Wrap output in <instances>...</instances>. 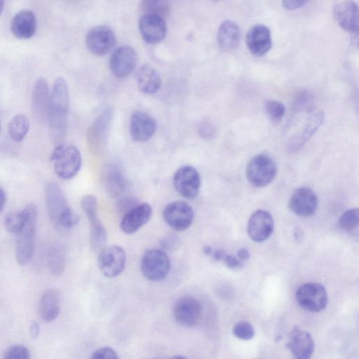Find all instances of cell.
I'll return each mask as SVG.
<instances>
[{
  "mask_svg": "<svg viewBox=\"0 0 359 359\" xmlns=\"http://www.w3.org/2000/svg\"><path fill=\"white\" fill-rule=\"evenodd\" d=\"M173 314L179 324L186 327H193L198 324L202 317V305L198 300L194 298L184 297L175 303Z\"/></svg>",
  "mask_w": 359,
  "mask_h": 359,
  "instance_id": "15",
  "label": "cell"
},
{
  "mask_svg": "<svg viewBox=\"0 0 359 359\" xmlns=\"http://www.w3.org/2000/svg\"><path fill=\"white\" fill-rule=\"evenodd\" d=\"M226 254L227 253L223 249H218L213 252L212 256L214 258L215 260L221 261L223 260Z\"/></svg>",
  "mask_w": 359,
  "mask_h": 359,
  "instance_id": "48",
  "label": "cell"
},
{
  "mask_svg": "<svg viewBox=\"0 0 359 359\" xmlns=\"http://www.w3.org/2000/svg\"><path fill=\"white\" fill-rule=\"evenodd\" d=\"M294 237L298 243H301L304 240V232L300 228H296L294 231Z\"/></svg>",
  "mask_w": 359,
  "mask_h": 359,
  "instance_id": "49",
  "label": "cell"
},
{
  "mask_svg": "<svg viewBox=\"0 0 359 359\" xmlns=\"http://www.w3.org/2000/svg\"><path fill=\"white\" fill-rule=\"evenodd\" d=\"M359 237V236H358Z\"/></svg>",
  "mask_w": 359,
  "mask_h": 359,
  "instance_id": "54",
  "label": "cell"
},
{
  "mask_svg": "<svg viewBox=\"0 0 359 359\" xmlns=\"http://www.w3.org/2000/svg\"><path fill=\"white\" fill-rule=\"evenodd\" d=\"M352 102L355 111L359 115V89L356 90L352 96Z\"/></svg>",
  "mask_w": 359,
  "mask_h": 359,
  "instance_id": "46",
  "label": "cell"
},
{
  "mask_svg": "<svg viewBox=\"0 0 359 359\" xmlns=\"http://www.w3.org/2000/svg\"><path fill=\"white\" fill-rule=\"evenodd\" d=\"M275 223L271 214L258 210L250 216L248 223V234L251 240L261 243L267 240L273 234Z\"/></svg>",
  "mask_w": 359,
  "mask_h": 359,
  "instance_id": "18",
  "label": "cell"
},
{
  "mask_svg": "<svg viewBox=\"0 0 359 359\" xmlns=\"http://www.w3.org/2000/svg\"><path fill=\"white\" fill-rule=\"evenodd\" d=\"M140 204L141 203L133 197H125L118 201L117 209L123 216Z\"/></svg>",
  "mask_w": 359,
  "mask_h": 359,
  "instance_id": "40",
  "label": "cell"
},
{
  "mask_svg": "<svg viewBox=\"0 0 359 359\" xmlns=\"http://www.w3.org/2000/svg\"><path fill=\"white\" fill-rule=\"evenodd\" d=\"M56 174L63 180L73 178L79 172L82 157L79 149L71 144H58L51 155Z\"/></svg>",
  "mask_w": 359,
  "mask_h": 359,
  "instance_id": "3",
  "label": "cell"
},
{
  "mask_svg": "<svg viewBox=\"0 0 359 359\" xmlns=\"http://www.w3.org/2000/svg\"><path fill=\"white\" fill-rule=\"evenodd\" d=\"M30 129V120L23 114L15 115L8 126L10 138L16 142H22L27 136Z\"/></svg>",
  "mask_w": 359,
  "mask_h": 359,
  "instance_id": "33",
  "label": "cell"
},
{
  "mask_svg": "<svg viewBox=\"0 0 359 359\" xmlns=\"http://www.w3.org/2000/svg\"><path fill=\"white\" fill-rule=\"evenodd\" d=\"M7 203V195L3 188H1V192H0V211L3 212L6 207Z\"/></svg>",
  "mask_w": 359,
  "mask_h": 359,
  "instance_id": "47",
  "label": "cell"
},
{
  "mask_svg": "<svg viewBox=\"0 0 359 359\" xmlns=\"http://www.w3.org/2000/svg\"><path fill=\"white\" fill-rule=\"evenodd\" d=\"M287 347L294 359H310L314 353V343L308 332L296 328L290 335Z\"/></svg>",
  "mask_w": 359,
  "mask_h": 359,
  "instance_id": "23",
  "label": "cell"
},
{
  "mask_svg": "<svg viewBox=\"0 0 359 359\" xmlns=\"http://www.w3.org/2000/svg\"><path fill=\"white\" fill-rule=\"evenodd\" d=\"M204 252L206 255H212L214 250H212V248L209 246H206L204 249Z\"/></svg>",
  "mask_w": 359,
  "mask_h": 359,
  "instance_id": "52",
  "label": "cell"
},
{
  "mask_svg": "<svg viewBox=\"0 0 359 359\" xmlns=\"http://www.w3.org/2000/svg\"><path fill=\"white\" fill-rule=\"evenodd\" d=\"M308 3V1H305V0H285L282 2L283 7L289 11L300 9Z\"/></svg>",
  "mask_w": 359,
  "mask_h": 359,
  "instance_id": "44",
  "label": "cell"
},
{
  "mask_svg": "<svg viewBox=\"0 0 359 359\" xmlns=\"http://www.w3.org/2000/svg\"><path fill=\"white\" fill-rule=\"evenodd\" d=\"M47 264L50 273L54 276L59 277L64 273L66 266V254L62 246L55 245L49 249Z\"/></svg>",
  "mask_w": 359,
  "mask_h": 359,
  "instance_id": "31",
  "label": "cell"
},
{
  "mask_svg": "<svg viewBox=\"0 0 359 359\" xmlns=\"http://www.w3.org/2000/svg\"><path fill=\"white\" fill-rule=\"evenodd\" d=\"M169 359H189V358L185 356H175L170 358Z\"/></svg>",
  "mask_w": 359,
  "mask_h": 359,
  "instance_id": "53",
  "label": "cell"
},
{
  "mask_svg": "<svg viewBox=\"0 0 359 359\" xmlns=\"http://www.w3.org/2000/svg\"><path fill=\"white\" fill-rule=\"evenodd\" d=\"M85 42L89 51L97 56H103L115 47L117 39L114 31L110 27L99 25L88 31Z\"/></svg>",
  "mask_w": 359,
  "mask_h": 359,
  "instance_id": "13",
  "label": "cell"
},
{
  "mask_svg": "<svg viewBox=\"0 0 359 359\" xmlns=\"http://www.w3.org/2000/svg\"><path fill=\"white\" fill-rule=\"evenodd\" d=\"M296 298L298 305L310 312H320L328 305V294L325 287L318 283H307L296 292Z\"/></svg>",
  "mask_w": 359,
  "mask_h": 359,
  "instance_id": "10",
  "label": "cell"
},
{
  "mask_svg": "<svg viewBox=\"0 0 359 359\" xmlns=\"http://www.w3.org/2000/svg\"><path fill=\"white\" fill-rule=\"evenodd\" d=\"M289 205L294 214L308 218L316 213L319 207V199L311 189L302 187L296 189L292 195Z\"/></svg>",
  "mask_w": 359,
  "mask_h": 359,
  "instance_id": "16",
  "label": "cell"
},
{
  "mask_svg": "<svg viewBox=\"0 0 359 359\" xmlns=\"http://www.w3.org/2000/svg\"><path fill=\"white\" fill-rule=\"evenodd\" d=\"M338 226L346 232L356 230L359 226V209L352 208L344 212L339 219Z\"/></svg>",
  "mask_w": 359,
  "mask_h": 359,
  "instance_id": "35",
  "label": "cell"
},
{
  "mask_svg": "<svg viewBox=\"0 0 359 359\" xmlns=\"http://www.w3.org/2000/svg\"><path fill=\"white\" fill-rule=\"evenodd\" d=\"M246 39L250 52L257 57L265 55L273 46L271 31L264 25L252 27Z\"/></svg>",
  "mask_w": 359,
  "mask_h": 359,
  "instance_id": "21",
  "label": "cell"
},
{
  "mask_svg": "<svg viewBox=\"0 0 359 359\" xmlns=\"http://www.w3.org/2000/svg\"><path fill=\"white\" fill-rule=\"evenodd\" d=\"M333 13L340 26L349 35L352 45L359 49V6L352 1L337 3Z\"/></svg>",
  "mask_w": 359,
  "mask_h": 359,
  "instance_id": "7",
  "label": "cell"
},
{
  "mask_svg": "<svg viewBox=\"0 0 359 359\" xmlns=\"http://www.w3.org/2000/svg\"><path fill=\"white\" fill-rule=\"evenodd\" d=\"M102 182L106 193L113 199L120 198L127 187V179L122 169L115 163L105 166L102 173Z\"/></svg>",
  "mask_w": 359,
  "mask_h": 359,
  "instance_id": "19",
  "label": "cell"
},
{
  "mask_svg": "<svg viewBox=\"0 0 359 359\" xmlns=\"http://www.w3.org/2000/svg\"><path fill=\"white\" fill-rule=\"evenodd\" d=\"M69 112L68 83L65 78L58 77L51 90L47 116L50 134L55 143H60L65 136L68 127Z\"/></svg>",
  "mask_w": 359,
  "mask_h": 359,
  "instance_id": "1",
  "label": "cell"
},
{
  "mask_svg": "<svg viewBox=\"0 0 359 359\" xmlns=\"http://www.w3.org/2000/svg\"><path fill=\"white\" fill-rule=\"evenodd\" d=\"M165 222L174 230L182 232L188 230L194 221V212L185 202L177 201L168 205L163 212Z\"/></svg>",
  "mask_w": 359,
  "mask_h": 359,
  "instance_id": "14",
  "label": "cell"
},
{
  "mask_svg": "<svg viewBox=\"0 0 359 359\" xmlns=\"http://www.w3.org/2000/svg\"><path fill=\"white\" fill-rule=\"evenodd\" d=\"M173 182L177 193L184 198L193 200L199 195L200 175L193 166H185L179 168L175 173Z\"/></svg>",
  "mask_w": 359,
  "mask_h": 359,
  "instance_id": "12",
  "label": "cell"
},
{
  "mask_svg": "<svg viewBox=\"0 0 359 359\" xmlns=\"http://www.w3.org/2000/svg\"><path fill=\"white\" fill-rule=\"evenodd\" d=\"M237 255V257L242 262L246 261L250 258V253L244 248L238 250Z\"/></svg>",
  "mask_w": 359,
  "mask_h": 359,
  "instance_id": "45",
  "label": "cell"
},
{
  "mask_svg": "<svg viewBox=\"0 0 359 359\" xmlns=\"http://www.w3.org/2000/svg\"><path fill=\"white\" fill-rule=\"evenodd\" d=\"M3 359H31V353L26 346L17 344L6 351Z\"/></svg>",
  "mask_w": 359,
  "mask_h": 359,
  "instance_id": "39",
  "label": "cell"
},
{
  "mask_svg": "<svg viewBox=\"0 0 359 359\" xmlns=\"http://www.w3.org/2000/svg\"><path fill=\"white\" fill-rule=\"evenodd\" d=\"M81 207L90 225L89 244L95 252H101L107 241V232L98 215V201L92 195L84 196Z\"/></svg>",
  "mask_w": 359,
  "mask_h": 359,
  "instance_id": "4",
  "label": "cell"
},
{
  "mask_svg": "<svg viewBox=\"0 0 359 359\" xmlns=\"http://www.w3.org/2000/svg\"><path fill=\"white\" fill-rule=\"evenodd\" d=\"M51 95L49 85L43 77H39L35 82L32 93L33 115L40 121L48 116Z\"/></svg>",
  "mask_w": 359,
  "mask_h": 359,
  "instance_id": "25",
  "label": "cell"
},
{
  "mask_svg": "<svg viewBox=\"0 0 359 359\" xmlns=\"http://www.w3.org/2000/svg\"><path fill=\"white\" fill-rule=\"evenodd\" d=\"M225 264L230 269H238L244 266V262L237 257L226 254L223 259Z\"/></svg>",
  "mask_w": 359,
  "mask_h": 359,
  "instance_id": "43",
  "label": "cell"
},
{
  "mask_svg": "<svg viewBox=\"0 0 359 359\" xmlns=\"http://www.w3.org/2000/svg\"><path fill=\"white\" fill-rule=\"evenodd\" d=\"M113 118V111L106 109L89 127L87 133V142L90 150L96 155L104 150Z\"/></svg>",
  "mask_w": 359,
  "mask_h": 359,
  "instance_id": "9",
  "label": "cell"
},
{
  "mask_svg": "<svg viewBox=\"0 0 359 359\" xmlns=\"http://www.w3.org/2000/svg\"><path fill=\"white\" fill-rule=\"evenodd\" d=\"M141 8L145 15H157L163 19L170 13L169 3L162 0H145Z\"/></svg>",
  "mask_w": 359,
  "mask_h": 359,
  "instance_id": "34",
  "label": "cell"
},
{
  "mask_svg": "<svg viewBox=\"0 0 359 359\" xmlns=\"http://www.w3.org/2000/svg\"><path fill=\"white\" fill-rule=\"evenodd\" d=\"M127 254L123 248L114 245L104 248L98 257L101 273L108 278H115L121 275L126 267Z\"/></svg>",
  "mask_w": 359,
  "mask_h": 359,
  "instance_id": "11",
  "label": "cell"
},
{
  "mask_svg": "<svg viewBox=\"0 0 359 359\" xmlns=\"http://www.w3.org/2000/svg\"><path fill=\"white\" fill-rule=\"evenodd\" d=\"M138 55L136 50L127 45L116 49L110 58V68L113 74L123 78L130 74L136 66Z\"/></svg>",
  "mask_w": 359,
  "mask_h": 359,
  "instance_id": "17",
  "label": "cell"
},
{
  "mask_svg": "<svg viewBox=\"0 0 359 359\" xmlns=\"http://www.w3.org/2000/svg\"><path fill=\"white\" fill-rule=\"evenodd\" d=\"M45 196L49 218L56 228L68 230L78 223L79 216L68 205L63 191L57 184H49Z\"/></svg>",
  "mask_w": 359,
  "mask_h": 359,
  "instance_id": "2",
  "label": "cell"
},
{
  "mask_svg": "<svg viewBox=\"0 0 359 359\" xmlns=\"http://www.w3.org/2000/svg\"><path fill=\"white\" fill-rule=\"evenodd\" d=\"M157 124L154 119L143 111H135L130 119V134L136 142L147 141L154 134Z\"/></svg>",
  "mask_w": 359,
  "mask_h": 359,
  "instance_id": "22",
  "label": "cell"
},
{
  "mask_svg": "<svg viewBox=\"0 0 359 359\" xmlns=\"http://www.w3.org/2000/svg\"><path fill=\"white\" fill-rule=\"evenodd\" d=\"M266 112L269 119L275 123H279L286 113L285 105L277 101H271L266 104Z\"/></svg>",
  "mask_w": 359,
  "mask_h": 359,
  "instance_id": "37",
  "label": "cell"
},
{
  "mask_svg": "<svg viewBox=\"0 0 359 359\" xmlns=\"http://www.w3.org/2000/svg\"><path fill=\"white\" fill-rule=\"evenodd\" d=\"M136 78L141 91L147 95L157 93L161 84L159 72L153 66L144 64L136 71Z\"/></svg>",
  "mask_w": 359,
  "mask_h": 359,
  "instance_id": "29",
  "label": "cell"
},
{
  "mask_svg": "<svg viewBox=\"0 0 359 359\" xmlns=\"http://www.w3.org/2000/svg\"><path fill=\"white\" fill-rule=\"evenodd\" d=\"M31 334L33 338L38 337L40 334V327L37 322H33L31 326Z\"/></svg>",
  "mask_w": 359,
  "mask_h": 359,
  "instance_id": "50",
  "label": "cell"
},
{
  "mask_svg": "<svg viewBox=\"0 0 359 359\" xmlns=\"http://www.w3.org/2000/svg\"><path fill=\"white\" fill-rule=\"evenodd\" d=\"M152 209L150 205L143 203L122 216L120 228L127 234L138 232L150 220Z\"/></svg>",
  "mask_w": 359,
  "mask_h": 359,
  "instance_id": "24",
  "label": "cell"
},
{
  "mask_svg": "<svg viewBox=\"0 0 359 359\" xmlns=\"http://www.w3.org/2000/svg\"><path fill=\"white\" fill-rule=\"evenodd\" d=\"M138 26L143 39L150 45L161 42L166 35V22L157 15H144L139 20Z\"/></svg>",
  "mask_w": 359,
  "mask_h": 359,
  "instance_id": "20",
  "label": "cell"
},
{
  "mask_svg": "<svg viewBox=\"0 0 359 359\" xmlns=\"http://www.w3.org/2000/svg\"><path fill=\"white\" fill-rule=\"evenodd\" d=\"M212 126L206 125L202 127L201 134L205 136V137L207 136H210L212 134Z\"/></svg>",
  "mask_w": 359,
  "mask_h": 359,
  "instance_id": "51",
  "label": "cell"
},
{
  "mask_svg": "<svg viewBox=\"0 0 359 359\" xmlns=\"http://www.w3.org/2000/svg\"><path fill=\"white\" fill-rule=\"evenodd\" d=\"M314 104L313 95L308 90H303L295 97L293 109L294 112H312Z\"/></svg>",
  "mask_w": 359,
  "mask_h": 359,
  "instance_id": "36",
  "label": "cell"
},
{
  "mask_svg": "<svg viewBox=\"0 0 359 359\" xmlns=\"http://www.w3.org/2000/svg\"><path fill=\"white\" fill-rule=\"evenodd\" d=\"M37 209L31 205V214L24 230L17 234L16 242V260L19 264L26 265L32 260L35 242Z\"/></svg>",
  "mask_w": 359,
  "mask_h": 359,
  "instance_id": "8",
  "label": "cell"
},
{
  "mask_svg": "<svg viewBox=\"0 0 359 359\" xmlns=\"http://www.w3.org/2000/svg\"><path fill=\"white\" fill-rule=\"evenodd\" d=\"M324 121V113L321 111L313 113L305 127L297 134L292 136L288 143L291 152L299 150L319 130Z\"/></svg>",
  "mask_w": 359,
  "mask_h": 359,
  "instance_id": "26",
  "label": "cell"
},
{
  "mask_svg": "<svg viewBox=\"0 0 359 359\" xmlns=\"http://www.w3.org/2000/svg\"><path fill=\"white\" fill-rule=\"evenodd\" d=\"M31 214V205L24 210L10 212L5 218V226L8 232L19 234L26 227Z\"/></svg>",
  "mask_w": 359,
  "mask_h": 359,
  "instance_id": "32",
  "label": "cell"
},
{
  "mask_svg": "<svg viewBox=\"0 0 359 359\" xmlns=\"http://www.w3.org/2000/svg\"><path fill=\"white\" fill-rule=\"evenodd\" d=\"M90 359H120L116 351L110 347L101 348L93 353Z\"/></svg>",
  "mask_w": 359,
  "mask_h": 359,
  "instance_id": "42",
  "label": "cell"
},
{
  "mask_svg": "<svg viewBox=\"0 0 359 359\" xmlns=\"http://www.w3.org/2000/svg\"><path fill=\"white\" fill-rule=\"evenodd\" d=\"M241 39V32L237 23L225 21L218 31V45L225 52H232L237 49Z\"/></svg>",
  "mask_w": 359,
  "mask_h": 359,
  "instance_id": "28",
  "label": "cell"
},
{
  "mask_svg": "<svg viewBox=\"0 0 359 359\" xmlns=\"http://www.w3.org/2000/svg\"><path fill=\"white\" fill-rule=\"evenodd\" d=\"M10 29L13 35L19 39H29L37 31V19L30 10L19 11L13 19Z\"/></svg>",
  "mask_w": 359,
  "mask_h": 359,
  "instance_id": "27",
  "label": "cell"
},
{
  "mask_svg": "<svg viewBox=\"0 0 359 359\" xmlns=\"http://www.w3.org/2000/svg\"><path fill=\"white\" fill-rule=\"evenodd\" d=\"M275 161L265 154L254 157L246 168L248 182L255 188H264L271 184L277 175Z\"/></svg>",
  "mask_w": 359,
  "mask_h": 359,
  "instance_id": "5",
  "label": "cell"
},
{
  "mask_svg": "<svg viewBox=\"0 0 359 359\" xmlns=\"http://www.w3.org/2000/svg\"><path fill=\"white\" fill-rule=\"evenodd\" d=\"M232 330L234 335L242 340H250L255 336V330L248 321H241L237 323Z\"/></svg>",
  "mask_w": 359,
  "mask_h": 359,
  "instance_id": "38",
  "label": "cell"
},
{
  "mask_svg": "<svg viewBox=\"0 0 359 359\" xmlns=\"http://www.w3.org/2000/svg\"><path fill=\"white\" fill-rule=\"evenodd\" d=\"M39 313L45 322L55 321L60 314V296L57 291L50 289L42 295L39 305Z\"/></svg>",
  "mask_w": 359,
  "mask_h": 359,
  "instance_id": "30",
  "label": "cell"
},
{
  "mask_svg": "<svg viewBox=\"0 0 359 359\" xmlns=\"http://www.w3.org/2000/svg\"><path fill=\"white\" fill-rule=\"evenodd\" d=\"M141 269L147 280L160 282L163 280L170 272V260L163 250L150 249L143 254Z\"/></svg>",
  "mask_w": 359,
  "mask_h": 359,
  "instance_id": "6",
  "label": "cell"
},
{
  "mask_svg": "<svg viewBox=\"0 0 359 359\" xmlns=\"http://www.w3.org/2000/svg\"><path fill=\"white\" fill-rule=\"evenodd\" d=\"M181 245V239L176 234L166 235L161 241V246L164 250H175Z\"/></svg>",
  "mask_w": 359,
  "mask_h": 359,
  "instance_id": "41",
  "label": "cell"
}]
</instances>
